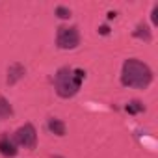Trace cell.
<instances>
[{
  "mask_svg": "<svg viewBox=\"0 0 158 158\" xmlns=\"http://www.w3.org/2000/svg\"><path fill=\"white\" fill-rule=\"evenodd\" d=\"M152 82V71L139 60H127L121 71V84L136 89H145Z\"/></svg>",
  "mask_w": 158,
  "mask_h": 158,
  "instance_id": "obj_1",
  "label": "cell"
},
{
  "mask_svg": "<svg viewBox=\"0 0 158 158\" xmlns=\"http://www.w3.org/2000/svg\"><path fill=\"white\" fill-rule=\"evenodd\" d=\"M86 78V73L82 69H71V67H61L56 76H54V86L56 93L61 99H71L78 93L82 86V80Z\"/></svg>",
  "mask_w": 158,
  "mask_h": 158,
  "instance_id": "obj_2",
  "label": "cell"
},
{
  "mask_svg": "<svg viewBox=\"0 0 158 158\" xmlns=\"http://www.w3.org/2000/svg\"><path fill=\"white\" fill-rule=\"evenodd\" d=\"M56 43H58V47L63 48V50L76 48L78 43H80V34H78V28H76V26H60V28H58Z\"/></svg>",
  "mask_w": 158,
  "mask_h": 158,
  "instance_id": "obj_3",
  "label": "cell"
},
{
  "mask_svg": "<svg viewBox=\"0 0 158 158\" xmlns=\"http://www.w3.org/2000/svg\"><path fill=\"white\" fill-rule=\"evenodd\" d=\"M13 141H15V145L26 147V149H35V145H37V132H35L34 125L26 123L24 127L17 128Z\"/></svg>",
  "mask_w": 158,
  "mask_h": 158,
  "instance_id": "obj_4",
  "label": "cell"
},
{
  "mask_svg": "<svg viewBox=\"0 0 158 158\" xmlns=\"http://www.w3.org/2000/svg\"><path fill=\"white\" fill-rule=\"evenodd\" d=\"M19 152V149H17V145H15V141L8 136V134H2L0 136V154L2 156H15Z\"/></svg>",
  "mask_w": 158,
  "mask_h": 158,
  "instance_id": "obj_5",
  "label": "cell"
},
{
  "mask_svg": "<svg viewBox=\"0 0 158 158\" xmlns=\"http://www.w3.org/2000/svg\"><path fill=\"white\" fill-rule=\"evenodd\" d=\"M24 73H26V69H24L21 63H13V65H10V69H8V84L13 86L15 82H19L21 78L24 76Z\"/></svg>",
  "mask_w": 158,
  "mask_h": 158,
  "instance_id": "obj_6",
  "label": "cell"
},
{
  "mask_svg": "<svg viewBox=\"0 0 158 158\" xmlns=\"http://www.w3.org/2000/svg\"><path fill=\"white\" fill-rule=\"evenodd\" d=\"M48 130L54 132L56 136H65V123L60 119H48Z\"/></svg>",
  "mask_w": 158,
  "mask_h": 158,
  "instance_id": "obj_7",
  "label": "cell"
},
{
  "mask_svg": "<svg viewBox=\"0 0 158 158\" xmlns=\"http://www.w3.org/2000/svg\"><path fill=\"white\" fill-rule=\"evenodd\" d=\"M11 115H13L11 104H10L4 97H0V121H4V119H8V117H11Z\"/></svg>",
  "mask_w": 158,
  "mask_h": 158,
  "instance_id": "obj_8",
  "label": "cell"
},
{
  "mask_svg": "<svg viewBox=\"0 0 158 158\" xmlns=\"http://www.w3.org/2000/svg\"><path fill=\"white\" fill-rule=\"evenodd\" d=\"M134 37H139V39H145V41H151V30L147 24H138V28L134 30Z\"/></svg>",
  "mask_w": 158,
  "mask_h": 158,
  "instance_id": "obj_9",
  "label": "cell"
},
{
  "mask_svg": "<svg viewBox=\"0 0 158 158\" xmlns=\"http://www.w3.org/2000/svg\"><path fill=\"white\" fill-rule=\"evenodd\" d=\"M145 110V106L139 102V101H130L128 104H127V112L128 114H139V112H143Z\"/></svg>",
  "mask_w": 158,
  "mask_h": 158,
  "instance_id": "obj_10",
  "label": "cell"
},
{
  "mask_svg": "<svg viewBox=\"0 0 158 158\" xmlns=\"http://www.w3.org/2000/svg\"><path fill=\"white\" fill-rule=\"evenodd\" d=\"M56 15H58L60 19H69V17H71V10L65 8V6H58V8H56Z\"/></svg>",
  "mask_w": 158,
  "mask_h": 158,
  "instance_id": "obj_11",
  "label": "cell"
},
{
  "mask_svg": "<svg viewBox=\"0 0 158 158\" xmlns=\"http://www.w3.org/2000/svg\"><path fill=\"white\" fill-rule=\"evenodd\" d=\"M151 19H152V23H154V24H158V6H154V8H152V15H151Z\"/></svg>",
  "mask_w": 158,
  "mask_h": 158,
  "instance_id": "obj_12",
  "label": "cell"
},
{
  "mask_svg": "<svg viewBox=\"0 0 158 158\" xmlns=\"http://www.w3.org/2000/svg\"><path fill=\"white\" fill-rule=\"evenodd\" d=\"M99 32H101L102 35H106V34L110 32V28H108V26H101V28H99Z\"/></svg>",
  "mask_w": 158,
  "mask_h": 158,
  "instance_id": "obj_13",
  "label": "cell"
}]
</instances>
